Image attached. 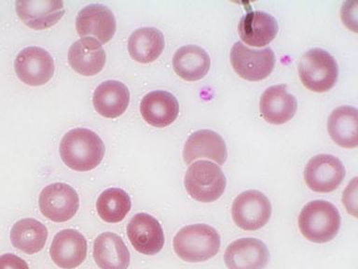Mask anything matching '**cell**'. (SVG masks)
<instances>
[{
	"label": "cell",
	"instance_id": "cell-1",
	"mask_svg": "<svg viewBox=\"0 0 358 269\" xmlns=\"http://www.w3.org/2000/svg\"><path fill=\"white\" fill-rule=\"evenodd\" d=\"M105 151L100 137L86 128L72 129L60 143V156L64 164L81 172L97 167L105 156Z\"/></svg>",
	"mask_w": 358,
	"mask_h": 269
},
{
	"label": "cell",
	"instance_id": "cell-2",
	"mask_svg": "<svg viewBox=\"0 0 358 269\" xmlns=\"http://www.w3.org/2000/svg\"><path fill=\"white\" fill-rule=\"evenodd\" d=\"M220 235L217 230L203 223L185 226L173 237L176 255L187 263L211 259L220 251Z\"/></svg>",
	"mask_w": 358,
	"mask_h": 269
},
{
	"label": "cell",
	"instance_id": "cell-3",
	"mask_svg": "<svg viewBox=\"0 0 358 269\" xmlns=\"http://www.w3.org/2000/svg\"><path fill=\"white\" fill-rule=\"evenodd\" d=\"M341 224V214L337 207L324 200L309 202L301 209L299 217L301 234L313 243H327L334 240Z\"/></svg>",
	"mask_w": 358,
	"mask_h": 269
},
{
	"label": "cell",
	"instance_id": "cell-4",
	"mask_svg": "<svg viewBox=\"0 0 358 269\" xmlns=\"http://www.w3.org/2000/svg\"><path fill=\"white\" fill-rule=\"evenodd\" d=\"M299 73L301 83L310 91L329 92L337 83V61L327 50L313 48L305 53L299 61Z\"/></svg>",
	"mask_w": 358,
	"mask_h": 269
},
{
	"label": "cell",
	"instance_id": "cell-5",
	"mask_svg": "<svg viewBox=\"0 0 358 269\" xmlns=\"http://www.w3.org/2000/svg\"><path fill=\"white\" fill-rule=\"evenodd\" d=\"M184 184L190 198L201 203H211L225 192L227 179L217 165L201 160L190 165Z\"/></svg>",
	"mask_w": 358,
	"mask_h": 269
},
{
	"label": "cell",
	"instance_id": "cell-6",
	"mask_svg": "<svg viewBox=\"0 0 358 269\" xmlns=\"http://www.w3.org/2000/svg\"><path fill=\"white\" fill-rule=\"evenodd\" d=\"M232 219L245 231H256L270 221L271 204L267 196L257 190L240 193L232 204Z\"/></svg>",
	"mask_w": 358,
	"mask_h": 269
},
{
	"label": "cell",
	"instance_id": "cell-7",
	"mask_svg": "<svg viewBox=\"0 0 358 269\" xmlns=\"http://www.w3.org/2000/svg\"><path fill=\"white\" fill-rule=\"evenodd\" d=\"M229 57L234 71L246 81L264 80L275 66V56L271 48L252 50L239 41L231 48Z\"/></svg>",
	"mask_w": 358,
	"mask_h": 269
},
{
	"label": "cell",
	"instance_id": "cell-8",
	"mask_svg": "<svg viewBox=\"0 0 358 269\" xmlns=\"http://www.w3.org/2000/svg\"><path fill=\"white\" fill-rule=\"evenodd\" d=\"M39 209L45 217L55 223L71 220L80 207V198L70 185L56 182L41 191Z\"/></svg>",
	"mask_w": 358,
	"mask_h": 269
},
{
	"label": "cell",
	"instance_id": "cell-9",
	"mask_svg": "<svg viewBox=\"0 0 358 269\" xmlns=\"http://www.w3.org/2000/svg\"><path fill=\"white\" fill-rule=\"evenodd\" d=\"M345 178V168L337 157L318 154L308 162L304 179L308 187L316 193H331Z\"/></svg>",
	"mask_w": 358,
	"mask_h": 269
},
{
	"label": "cell",
	"instance_id": "cell-10",
	"mask_svg": "<svg viewBox=\"0 0 358 269\" xmlns=\"http://www.w3.org/2000/svg\"><path fill=\"white\" fill-rule=\"evenodd\" d=\"M17 76L22 83L30 86L46 84L55 74V61L42 48H24L14 62Z\"/></svg>",
	"mask_w": 358,
	"mask_h": 269
},
{
	"label": "cell",
	"instance_id": "cell-11",
	"mask_svg": "<svg viewBox=\"0 0 358 269\" xmlns=\"http://www.w3.org/2000/svg\"><path fill=\"white\" fill-rule=\"evenodd\" d=\"M129 240L140 254L155 255L164 246V230L159 221L148 213H137L127 226Z\"/></svg>",
	"mask_w": 358,
	"mask_h": 269
},
{
	"label": "cell",
	"instance_id": "cell-12",
	"mask_svg": "<svg viewBox=\"0 0 358 269\" xmlns=\"http://www.w3.org/2000/svg\"><path fill=\"white\" fill-rule=\"evenodd\" d=\"M76 28L80 36H92V39L106 43L116 33L117 22L113 13L106 6L91 4L78 13Z\"/></svg>",
	"mask_w": 358,
	"mask_h": 269
},
{
	"label": "cell",
	"instance_id": "cell-13",
	"mask_svg": "<svg viewBox=\"0 0 358 269\" xmlns=\"http://www.w3.org/2000/svg\"><path fill=\"white\" fill-rule=\"evenodd\" d=\"M268 249L257 238H240L229 244L224 255L229 269H264L268 265Z\"/></svg>",
	"mask_w": 358,
	"mask_h": 269
},
{
	"label": "cell",
	"instance_id": "cell-14",
	"mask_svg": "<svg viewBox=\"0 0 358 269\" xmlns=\"http://www.w3.org/2000/svg\"><path fill=\"white\" fill-rule=\"evenodd\" d=\"M50 254L53 262L59 268L63 269L78 268L86 259V238L76 230H62L53 237Z\"/></svg>",
	"mask_w": 358,
	"mask_h": 269
},
{
	"label": "cell",
	"instance_id": "cell-15",
	"mask_svg": "<svg viewBox=\"0 0 358 269\" xmlns=\"http://www.w3.org/2000/svg\"><path fill=\"white\" fill-rule=\"evenodd\" d=\"M183 158L187 165L199 158H207L224 165L228 158V151L220 134L203 129L190 134L185 143Z\"/></svg>",
	"mask_w": 358,
	"mask_h": 269
},
{
	"label": "cell",
	"instance_id": "cell-16",
	"mask_svg": "<svg viewBox=\"0 0 358 269\" xmlns=\"http://www.w3.org/2000/svg\"><path fill=\"white\" fill-rule=\"evenodd\" d=\"M16 11L25 25L36 30L52 27L66 13L60 0H20L16 2Z\"/></svg>",
	"mask_w": 358,
	"mask_h": 269
},
{
	"label": "cell",
	"instance_id": "cell-17",
	"mask_svg": "<svg viewBox=\"0 0 358 269\" xmlns=\"http://www.w3.org/2000/svg\"><path fill=\"white\" fill-rule=\"evenodd\" d=\"M298 102L288 94L287 85L268 87L260 97L259 111L263 119L271 125H284L295 116Z\"/></svg>",
	"mask_w": 358,
	"mask_h": 269
},
{
	"label": "cell",
	"instance_id": "cell-18",
	"mask_svg": "<svg viewBox=\"0 0 358 269\" xmlns=\"http://www.w3.org/2000/svg\"><path fill=\"white\" fill-rule=\"evenodd\" d=\"M276 19L264 11H249L238 25L241 39L253 47H264L270 44L278 34Z\"/></svg>",
	"mask_w": 358,
	"mask_h": 269
},
{
	"label": "cell",
	"instance_id": "cell-19",
	"mask_svg": "<svg viewBox=\"0 0 358 269\" xmlns=\"http://www.w3.org/2000/svg\"><path fill=\"white\" fill-rule=\"evenodd\" d=\"M105 50L97 39L81 38L74 42L69 52V63L78 74L94 76L102 71L106 64Z\"/></svg>",
	"mask_w": 358,
	"mask_h": 269
},
{
	"label": "cell",
	"instance_id": "cell-20",
	"mask_svg": "<svg viewBox=\"0 0 358 269\" xmlns=\"http://www.w3.org/2000/svg\"><path fill=\"white\" fill-rule=\"evenodd\" d=\"M140 111L145 123L162 128L172 125L179 113V104L175 95L166 91L148 92L143 98Z\"/></svg>",
	"mask_w": 358,
	"mask_h": 269
},
{
	"label": "cell",
	"instance_id": "cell-21",
	"mask_svg": "<svg viewBox=\"0 0 358 269\" xmlns=\"http://www.w3.org/2000/svg\"><path fill=\"white\" fill-rule=\"evenodd\" d=\"M130 102V92L125 84L117 81H106L94 90L92 103L95 111L103 117L122 116Z\"/></svg>",
	"mask_w": 358,
	"mask_h": 269
},
{
	"label": "cell",
	"instance_id": "cell-22",
	"mask_svg": "<svg viewBox=\"0 0 358 269\" xmlns=\"http://www.w3.org/2000/svg\"><path fill=\"white\" fill-rule=\"evenodd\" d=\"M94 258L102 269H127L130 252L120 235L111 232L98 235L94 244Z\"/></svg>",
	"mask_w": 358,
	"mask_h": 269
},
{
	"label": "cell",
	"instance_id": "cell-23",
	"mask_svg": "<svg viewBox=\"0 0 358 269\" xmlns=\"http://www.w3.org/2000/svg\"><path fill=\"white\" fill-rule=\"evenodd\" d=\"M210 66L211 60L208 53L196 45L179 48L173 58V70L187 81L201 80L208 73Z\"/></svg>",
	"mask_w": 358,
	"mask_h": 269
},
{
	"label": "cell",
	"instance_id": "cell-24",
	"mask_svg": "<svg viewBox=\"0 0 358 269\" xmlns=\"http://www.w3.org/2000/svg\"><path fill=\"white\" fill-rule=\"evenodd\" d=\"M164 34L155 27L138 28L131 33L128 41L131 57L142 64L156 61L164 52Z\"/></svg>",
	"mask_w": 358,
	"mask_h": 269
},
{
	"label": "cell",
	"instance_id": "cell-25",
	"mask_svg": "<svg viewBox=\"0 0 358 269\" xmlns=\"http://www.w3.org/2000/svg\"><path fill=\"white\" fill-rule=\"evenodd\" d=\"M357 109L343 106L334 109L327 120V130L333 142L343 148L357 147Z\"/></svg>",
	"mask_w": 358,
	"mask_h": 269
},
{
	"label": "cell",
	"instance_id": "cell-26",
	"mask_svg": "<svg viewBox=\"0 0 358 269\" xmlns=\"http://www.w3.org/2000/svg\"><path fill=\"white\" fill-rule=\"evenodd\" d=\"M46 226L35 219H22L14 224L10 230V241L15 248L27 254L41 251L46 244Z\"/></svg>",
	"mask_w": 358,
	"mask_h": 269
},
{
	"label": "cell",
	"instance_id": "cell-27",
	"mask_svg": "<svg viewBox=\"0 0 358 269\" xmlns=\"http://www.w3.org/2000/svg\"><path fill=\"white\" fill-rule=\"evenodd\" d=\"M130 196L120 188H109L101 193L96 202L98 215L109 223H120L130 212Z\"/></svg>",
	"mask_w": 358,
	"mask_h": 269
},
{
	"label": "cell",
	"instance_id": "cell-28",
	"mask_svg": "<svg viewBox=\"0 0 358 269\" xmlns=\"http://www.w3.org/2000/svg\"><path fill=\"white\" fill-rule=\"evenodd\" d=\"M357 178H355L354 181L350 182L348 187L344 193L343 200L347 207L349 213L354 216H357Z\"/></svg>",
	"mask_w": 358,
	"mask_h": 269
},
{
	"label": "cell",
	"instance_id": "cell-29",
	"mask_svg": "<svg viewBox=\"0 0 358 269\" xmlns=\"http://www.w3.org/2000/svg\"><path fill=\"white\" fill-rule=\"evenodd\" d=\"M0 269H29V266L17 255L7 254L0 256Z\"/></svg>",
	"mask_w": 358,
	"mask_h": 269
}]
</instances>
